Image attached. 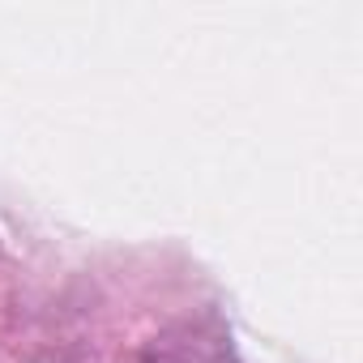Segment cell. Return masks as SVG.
Returning <instances> with one entry per match:
<instances>
[{"label": "cell", "instance_id": "6da1fadb", "mask_svg": "<svg viewBox=\"0 0 363 363\" xmlns=\"http://www.w3.org/2000/svg\"><path fill=\"white\" fill-rule=\"evenodd\" d=\"M154 363H223V354L197 342V346H175L167 354H154Z\"/></svg>", "mask_w": 363, "mask_h": 363}]
</instances>
